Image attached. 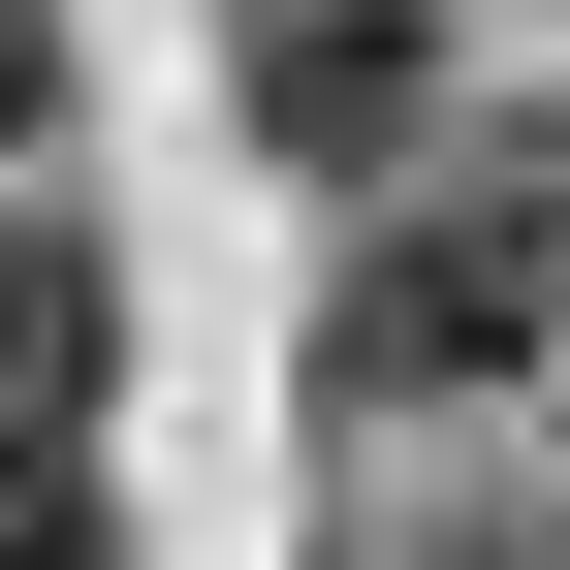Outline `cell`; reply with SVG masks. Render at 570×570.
<instances>
[{
  "label": "cell",
  "instance_id": "obj_5",
  "mask_svg": "<svg viewBox=\"0 0 570 570\" xmlns=\"http://www.w3.org/2000/svg\"><path fill=\"white\" fill-rule=\"evenodd\" d=\"M0 570H127V508H96V444H63V475H0Z\"/></svg>",
  "mask_w": 570,
  "mask_h": 570
},
{
  "label": "cell",
  "instance_id": "obj_3",
  "mask_svg": "<svg viewBox=\"0 0 570 570\" xmlns=\"http://www.w3.org/2000/svg\"><path fill=\"white\" fill-rule=\"evenodd\" d=\"M96 381H127V254L96 223H0V475L96 444Z\"/></svg>",
  "mask_w": 570,
  "mask_h": 570
},
{
  "label": "cell",
  "instance_id": "obj_1",
  "mask_svg": "<svg viewBox=\"0 0 570 570\" xmlns=\"http://www.w3.org/2000/svg\"><path fill=\"white\" fill-rule=\"evenodd\" d=\"M539 348H570V190L539 159H381V190H348L317 412H508Z\"/></svg>",
  "mask_w": 570,
  "mask_h": 570
},
{
  "label": "cell",
  "instance_id": "obj_2",
  "mask_svg": "<svg viewBox=\"0 0 570 570\" xmlns=\"http://www.w3.org/2000/svg\"><path fill=\"white\" fill-rule=\"evenodd\" d=\"M444 96H475V32H444V0H223V127H254L285 190L444 159Z\"/></svg>",
  "mask_w": 570,
  "mask_h": 570
},
{
  "label": "cell",
  "instance_id": "obj_6",
  "mask_svg": "<svg viewBox=\"0 0 570 570\" xmlns=\"http://www.w3.org/2000/svg\"><path fill=\"white\" fill-rule=\"evenodd\" d=\"M63 159V0H0V190Z\"/></svg>",
  "mask_w": 570,
  "mask_h": 570
},
{
  "label": "cell",
  "instance_id": "obj_4",
  "mask_svg": "<svg viewBox=\"0 0 570 570\" xmlns=\"http://www.w3.org/2000/svg\"><path fill=\"white\" fill-rule=\"evenodd\" d=\"M348 570H570V508H348Z\"/></svg>",
  "mask_w": 570,
  "mask_h": 570
}]
</instances>
